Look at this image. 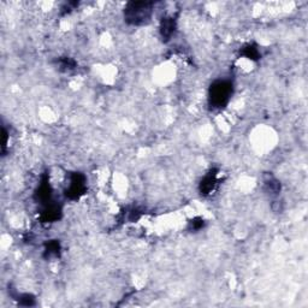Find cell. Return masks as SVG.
<instances>
[{
	"mask_svg": "<svg viewBox=\"0 0 308 308\" xmlns=\"http://www.w3.org/2000/svg\"><path fill=\"white\" fill-rule=\"evenodd\" d=\"M60 243L59 241L57 240H52L48 241V242L45 245V253H44V257L45 258H52V257H59L60 255Z\"/></svg>",
	"mask_w": 308,
	"mask_h": 308,
	"instance_id": "obj_9",
	"label": "cell"
},
{
	"mask_svg": "<svg viewBox=\"0 0 308 308\" xmlns=\"http://www.w3.org/2000/svg\"><path fill=\"white\" fill-rule=\"evenodd\" d=\"M234 93V86L227 80H218L211 85L209 101L213 109H223L227 105Z\"/></svg>",
	"mask_w": 308,
	"mask_h": 308,
	"instance_id": "obj_2",
	"label": "cell"
},
{
	"mask_svg": "<svg viewBox=\"0 0 308 308\" xmlns=\"http://www.w3.org/2000/svg\"><path fill=\"white\" fill-rule=\"evenodd\" d=\"M18 302L22 306H34L35 305V299L34 296L29 295V294H24V295L18 296Z\"/></svg>",
	"mask_w": 308,
	"mask_h": 308,
	"instance_id": "obj_13",
	"label": "cell"
},
{
	"mask_svg": "<svg viewBox=\"0 0 308 308\" xmlns=\"http://www.w3.org/2000/svg\"><path fill=\"white\" fill-rule=\"evenodd\" d=\"M176 30V21L173 17H164L160 22V35L164 41H169Z\"/></svg>",
	"mask_w": 308,
	"mask_h": 308,
	"instance_id": "obj_7",
	"label": "cell"
},
{
	"mask_svg": "<svg viewBox=\"0 0 308 308\" xmlns=\"http://www.w3.org/2000/svg\"><path fill=\"white\" fill-rule=\"evenodd\" d=\"M87 181L85 175L81 173H73L69 176V185L65 189L66 198L70 200L80 199L87 189Z\"/></svg>",
	"mask_w": 308,
	"mask_h": 308,
	"instance_id": "obj_3",
	"label": "cell"
},
{
	"mask_svg": "<svg viewBox=\"0 0 308 308\" xmlns=\"http://www.w3.org/2000/svg\"><path fill=\"white\" fill-rule=\"evenodd\" d=\"M154 2L130 1L124 7V19L130 26H142L148 23L153 13Z\"/></svg>",
	"mask_w": 308,
	"mask_h": 308,
	"instance_id": "obj_1",
	"label": "cell"
},
{
	"mask_svg": "<svg viewBox=\"0 0 308 308\" xmlns=\"http://www.w3.org/2000/svg\"><path fill=\"white\" fill-rule=\"evenodd\" d=\"M217 174L218 170L213 169L204 177V179L200 183V193L202 195H210L215 190L216 185H217Z\"/></svg>",
	"mask_w": 308,
	"mask_h": 308,
	"instance_id": "obj_6",
	"label": "cell"
},
{
	"mask_svg": "<svg viewBox=\"0 0 308 308\" xmlns=\"http://www.w3.org/2000/svg\"><path fill=\"white\" fill-rule=\"evenodd\" d=\"M57 64H58V66H59V70H62V71H70L76 68V62H75L73 58H69V57L60 58V59H58Z\"/></svg>",
	"mask_w": 308,
	"mask_h": 308,
	"instance_id": "obj_11",
	"label": "cell"
},
{
	"mask_svg": "<svg viewBox=\"0 0 308 308\" xmlns=\"http://www.w3.org/2000/svg\"><path fill=\"white\" fill-rule=\"evenodd\" d=\"M34 198L38 202H40V204H43V205L49 204V201H51L52 187H51V184H49V179H48V176H47V174L44 175L43 178H41V183L38 187L37 191H35Z\"/></svg>",
	"mask_w": 308,
	"mask_h": 308,
	"instance_id": "obj_4",
	"label": "cell"
},
{
	"mask_svg": "<svg viewBox=\"0 0 308 308\" xmlns=\"http://www.w3.org/2000/svg\"><path fill=\"white\" fill-rule=\"evenodd\" d=\"M241 54H242L243 57L248 58V59H251V60H258L260 57H262L259 49H258V47L255 45L245 46L242 48V51H241Z\"/></svg>",
	"mask_w": 308,
	"mask_h": 308,
	"instance_id": "obj_10",
	"label": "cell"
},
{
	"mask_svg": "<svg viewBox=\"0 0 308 308\" xmlns=\"http://www.w3.org/2000/svg\"><path fill=\"white\" fill-rule=\"evenodd\" d=\"M60 217H62V207L51 202L45 205V210L41 213V220L44 223H53L59 220Z\"/></svg>",
	"mask_w": 308,
	"mask_h": 308,
	"instance_id": "obj_5",
	"label": "cell"
},
{
	"mask_svg": "<svg viewBox=\"0 0 308 308\" xmlns=\"http://www.w3.org/2000/svg\"><path fill=\"white\" fill-rule=\"evenodd\" d=\"M264 188L268 194H278L281 191V183L277 181L273 176L267 175L264 179Z\"/></svg>",
	"mask_w": 308,
	"mask_h": 308,
	"instance_id": "obj_8",
	"label": "cell"
},
{
	"mask_svg": "<svg viewBox=\"0 0 308 308\" xmlns=\"http://www.w3.org/2000/svg\"><path fill=\"white\" fill-rule=\"evenodd\" d=\"M205 226V221L202 218H194L191 219V220L189 221V226H188V229L190 230V231H199L200 229H202V227Z\"/></svg>",
	"mask_w": 308,
	"mask_h": 308,
	"instance_id": "obj_12",
	"label": "cell"
}]
</instances>
